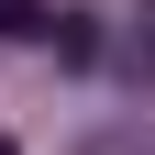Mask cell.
<instances>
[{
	"label": "cell",
	"mask_w": 155,
	"mask_h": 155,
	"mask_svg": "<svg viewBox=\"0 0 155 155\" xmlns=\"http://www.w3.org/2000/svg\"><path fill=\"white\" fill-rule=\"evenodd\" d=\"M0 33H45V0H0Z\"/></svg>",
	"instance_id": "6da1fadb"
},
{
	"label": "cell",
	"mask_w": 155,
	"mask_h": 155,
	"mask_svg": "<svg viewBox=\"0 0 155 155\" xmlns=\"http://www.w3.org/2000/svg\"><path fill=\"white\" fill-rule=\"evenodd\" d=\"M0 155H22V144H11V133H0Z\"/></svg>",
	"instance_id": "7a4b0ae2"
}]
</instances>
